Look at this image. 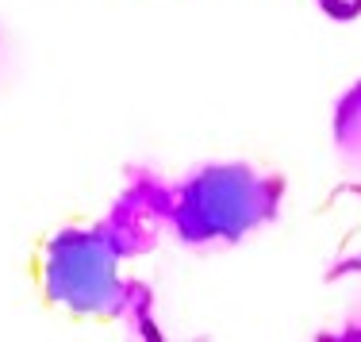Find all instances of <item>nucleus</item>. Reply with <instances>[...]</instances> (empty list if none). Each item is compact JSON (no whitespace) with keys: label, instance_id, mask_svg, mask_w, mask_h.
<instances>
[{"label":"nucleus","instance_id":"nucleus-1","mask_svg":"<svg viewBox=\"0 0 361 342\" xmlns=\"http://www.w3.org/2000/svg\"><path fill=\"white\" fill-rule=\"evenodd\" d=\"M285 200V177L257 173L246 161L204 166L177 189L173 231L188 246L238 243L262 224L277 219Z\"/></svg>","mask_w":361,"mask_h":342},{"label":"nucleus","instance_id":"nucleus-3","mask_svg":"<svg viewBox=\"0 0 361 342\" xmlns=\"http://www.w3.org/2000/svg\"><path fill=\"white\" fill-rule=\"evenodd\" d=\"M173 204L177 189L154 181L150 173H135V181L119 193V200L111 204V216L100 224V231L116 243V250L123 254H146L158 243L161 227L173 224Z\"/></svg>","mask_w":361,"mask_h":342},{"label":"nucleus","instance_id":"nucleus-2","mask_svg":"<svg viewBox=\"0 0 361 342\" xmlns=\"http://www.w3.org/2000/svg\"><path fill=\"white\" fill-rule=\"evenodd\" d=\"M116 243L100 227L92 231H58L42 250V288L58 307L73 315L116 319L131 307L135 285L119 281Z\"/></svg>","mask_w":361,"mask_h":342},{"label":"nucleus","instance_id":"nucleus-4","mask_svg":"<svg viewBox=\"0 0 361 342\" xmlns=\"http://www.w3.org/2000/svg\"><path fill=\"white\" fill-rule=\"evenodd\" d=\"M334 142L350 166H361V81L338 100L334 112Z\"/></svg>","mask_w":361,"mask_h":342}]
</instances>
